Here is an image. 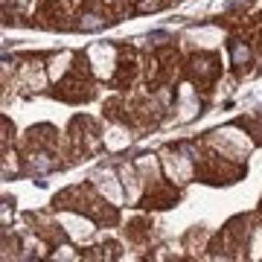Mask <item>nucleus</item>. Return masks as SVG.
<instances>
[{
	"instance_id": "obj_1",
	"label": "nucleus",
	"mask_w": 262,
	"mask_h": 262,
	"mask_svg": "<svg viewBox=\"0 0 262 262\" xmlns=\"http://www.w3.org/2000/svg\"><path fill=\"white\" fill-rule=\"evenodd\" d=\"M204 143L215 151V155H222V158L233 160V163L245 160L248 155H251V149H253L251 134H248V131H239L236 125H227V128L213 131V134H210Z\"/></svg>"
},
{
	"instance_id": "obj_2",
	"label": "nucleus",
	"mask_w": 262,
	"mask_h": 262,
	"mask_svg": "<svg viewBox=\"0 0 262 262\" xmlns=\"http://www.w3.org/2000/svg\"><path fill=\"white\" fill-rule=\"evenodd\" d=\"M56 225L58 230L76 245H88L94 242L96 230H99V222L91 219L82 210H73V207H56Z\"/></svg>"
},
{
	"instance_id": "obj_3",
	"label": "nucleus",
	"mask_w": 262,
	"mask_h": 262,
	"mask_svg": "<svg viewBox=\"0 0 262 262\" xmlns=\"http://www.w3.org/2000/svg\"><path fill=\"white\" fill-rule=\"evenodd\" d=\"M160 163H163V175L166 181H172L175 187H184L195 178V158L184 155V149H175V146H166L160 149Z\"/></svg>"
},
{
	"instance_id": "obj_4",
	"label": "nucleus",
	"mask_w": 262,
	"mask_h": 262,
	"mask_svg": "<svg viewBox=\"0 0 262 262\" xmlns=\"http://www.w3.org/2000/svg\"><path fill=\"white\" fill-rule=\"evenodd\" d=\"M84 61L91 67V73L99 79V82H111L117 76V67H120V50L114 44H105V41H96L88 47L84 53Z\"/></svg>"
},
{
	"instance_id": "obj_5",
	"label": "nucleus",
	"mask_w": 262,
	"mask_h": 262,
	"mask_svg": "<svg viewBox=\"0 0 262 262\" xmlns=\"http://www.w3.org/2000/svg\"><path fill=\"white\" fill-rule=\"evenodd\" d=\"M91 187L99 192V195L108 201V204H114V207H122L125 204V184H122V178H120V172H114L111 166H99V169H94L91 172Z\"/></svg>"
},
{
	"instance_id": "obj_6",
	"label": "nucleus",
	"mask_w": 262,
	"mask_h": 262,
	"mask_svg": "<svg viewBox=\"0 0 262 262\" xmlns=\"http://www.w3.org/2000/svg\"><path fill=\"white\" fill-rule=\"evenodd\" d=\"M175 111H178L181 122L195 120L198 114H201V96H198V88L192 82L178 84V94H175Z\"/></svg>"
},
{
	"instance_id": "obj_7",
	"label": "nucleus",
	"mask_w": 262,
	"mask_h": 262,
	"mask_svg": "<svg viewBox=\"0 0 262 262\" xmlns=\"http://www.w3.org/2000/svg\"><path fill=\"white\" fill-rule=\"evenodd\" d=\"M184 41H187L189 47H195L198 53H210V50L222 47V41H225V32L219 27H195L184 32Z\"/></svg>"
},
{
	"instance_id": "obj_8",
	"label": "nucleus",
	"mask_w": 262,
	"mask_h": 262,
	"mask_svg": "<svg viewBox=\"0 0 262 262\" xmlns=\"http://www.w3.org/2000/svg\"><path fill=\"white\" fill-rule=\"evenodd\" d=\"M76 64V56L70 53V50H61V53H53V56L47 58V76H50V82L58 84L61 79H64L70 70H73Z\"/></svg>"
},
{
	"instance_id": "obj_9",
	"label": "nucleus",
	"mask_w": 262,
	"mask_h": 262,
	"mask_svg": "<svg viewBox=\"0 0 262 262\" xmlns=\"http://www.w3.org/2000/svg\"><path fill=\"white\" fill-rule=\"evenodd\" d=\"M102 143L108 151H122L131 146V131L125 125H120V122H114L111 128L102 131Z\"/></svg>"
},
{
	"instance_id": "obj_10",
	"label": "nucleus",
	"mask_w": 262,
	"mask_h": 262,
	"mask_svg": "<svg viewBox=\"0 0 262 262\" xmlns=\"http://www.w3.org/2000/svg\"><path fill=\"white\" fill-rule=\"evenodd\" d=\"M245 251H251L248 253L251 259H259L262 256V225L251 230V236H248V248H245Z\"/></svg>"
},
{
	"instance_id": "obj_11",
	"label": "nucleus",
	"mask_w": 262,
	"mask_h": 262,
	"mask_svg": "<svg viewBox=\"0 0 262 262\" xmlns=\"http://www.w3.org/2000/svg\"><path fill=\"white\" fill-rule=\"evenodd\" d=\"M56 259H79V253H73V248L70 245H61V248H56V253H53Z\"/></svg>"
}]
</instances>
